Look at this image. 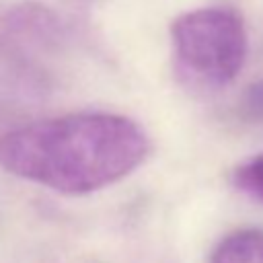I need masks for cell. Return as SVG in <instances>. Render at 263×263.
Here are the masks:
<instances>
[{
  "instance_id": "cell-5",
  "label": "cell",
  "mask_w": 263,
  "mask_h": 263,
  "mask_svg": "<svg viewBox=\"0 0 263 263\" xmlns=\"http://www.w3.org/2000/svg\"><path fill=\"white\" fill-rule=\"evenodd\" d=\"M230 183L238 193L263 205V154L238 162L230 173Z\"/></svg>"
},
{
  "instance_id": "cell-6",
  "label": "cell",
  "mask_w": 263,
  "mask_h": 263,
  "mask_svg": "<svg viewBox=\"0 0 263 263\" xmlns=\"http://www.w3.org/2000/svg\"><path fill=\"white\" fill-rule=\"evenodd\" d=\"M240 111L247 119L263 123V78L253 82L245 90L242 101H240Z\"/></svg>"
},
{
  "instance_id": "cell-3",
  "label": "cell",
  "mask_w": 263,
  "mask_h": 263,
  "mask_svg": "<svg viewBox=\"0 0 263 263\" xmlns=\"http://www.w3.org/2000/svg\"><path fill=\"white\" fill-rule=\"evenodd\" d=\"M78 41L76 23L41 2H23L0 12V60L12 68L37 70Z\"/></svg>"
},
{
  "instance_id": "cell-2",
  "label": "cell",
  "mask_w": 263,
  "mask_h": 263,
  "mask_svg": "<svg viewBox=\"0 0 263 263\" xmlns=\"http://www.w3.org/2000/svg\"><path fill=\"white\" fill-rule=\"evenodd\" d=\"M173 64L179 80L199 92L230 84L247 60L242 16L228 6H205L179 14L171 25Z\"/></svg>"
},
{
  "instance_id": "cell-1",
  "label": "cell",
  "mask_w": 263,
  "mask_h": 263,
  "mask_svg": "<svg viewBox=\"0 0 263 263\" xmlns=\"http://www.w3.org/2000/svg\"><path fill=\"white\" fill-rule=\"evenodd\" d=\"M140 123L109 111H80L39 119L0 138V168L66 195L105 189L134 173L148 156Z\"/></svg>"
},
{
  "instance_id": "cell-4",
  "label": "cell",
  "mask_w": 263,
  "mask_h": 263,
  "mask_svg": "<svg viewBox=\"0 0 263 263\" xmlns=\"http://www.w3.org/2000/svg\"><path fill=\"white\" fill-rule=\"evenodd\" d=\"M210 263H263V230H238L224 236Z\"/></svg>"
}]
</instances>
